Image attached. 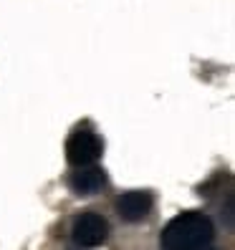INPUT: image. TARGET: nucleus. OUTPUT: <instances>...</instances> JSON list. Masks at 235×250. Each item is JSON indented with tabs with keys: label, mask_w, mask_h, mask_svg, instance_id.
Listing matches in <instances>:
<instances>
[{
	"label": "nucleus",
	"mask_w": 235,
	"mask_h": 250,
	"mask_svg": "<svg viewBox=\"0 0 235 250\" xmlns=\"http://www.w3.org/2000/svg\"><path fill=\"white\" fill-rule=\"evenodd\" d=\"M215 240V225L210 215L200 210H190L172 217L162 230V245L167 250H202Z\"/></svg>",
	"instance_id": "nucleus-1"
},
{
	"label": "nucleus",
	"mask_w": 235,
	"mask_h": 250,
	"mask_svg": "<svg viewBox=\"0 0 235 250\" xmlns=\"http://www.w3.org/2000/svg\"><path fill=\"white\" fill-rule=\"evenodd\" d=\"M71 235H73V243L81 245V248H96L107 240L109 235V223L104 215L99 212H84L73 220V228H71Z\"/></svg>",
	"instance_id": "nucleus-3"
},
{
	"label": "nucleus",
	"mask_w": 235,
	"mask_h": 250,
	"mask_svg": "<svg viewBox=\"0 0 235 250\" xmlns=\"http://www.w3.org/2000/svg\"><path fill=\"white\" fill-rule=\"evenodd\" d=\"M101 152H104V142L89 129H79L66 139V159L73 167L94 165L101 157Z\"/></svg>",
	"instance_id": "nucleus-2"
},
{
	"label": "nucleus",
	"mask_w": 235,
	"mask_h": 250,
	"mask_svg": "<svg viewBox=\"0 0 235 250\" xmlns=\"http://www.w3.org/2000/svg\"><path fill=\"white\" fill-rule=\"evenodd\" d=\"M152 195L150 192H142V189H134V192H124L119 200H116V212H119L122 220L127 223H139L147 215L152 212Z\"/></svg>",
	"instance_id": "nucleus-5"
},
{
	"label": "nucleus",
	"mask_w": 235,
	"mask_h": 250,
	"mask_svg": "<svg viewBox=\"0 0 235 250\" xmlns=\"http://www.w3.org/2000/svg\"><path fill=\"white\" fill-rule=\"evenodd\" d=\"M68 187H71V192H76L81 197L96 195L107 187V172L94 165H84L68 177Z\"/></svg>",
	"instance_id": "nucleus-4"
}]
</instances>
